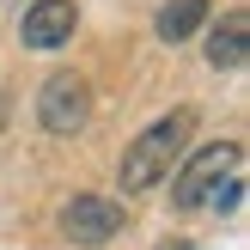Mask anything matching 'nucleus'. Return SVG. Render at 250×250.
Wrapping results in <instances>:
<instances>
[{
  "label": "nucleus",
  "instance_id": "1",
  "mask_svg": "<svg viewBox=\"0 0 250 250\" xmlns=\"http://www.w3.org/2000/svg\"><path fill=\"white\" fill-rule=\"evenodd\" d=\"M238 195H244V146H238V141L202 146V153L177 171V183H171V202H177L183 214H195V208L232 214V208H238Z\"/></svg>",
  "mask_w": 250,
  "mask_h": 250
},
{
  "label": "nucleus",
  "instance_id": "2",
  "mask_svg": "<svg viewBox=\"0 0 250 250\" xmlns=\"http://www.w3.org/2000/svg\"><path fill=\"white\" fill-rule=\"evenodd\" d=\"M189 134H195V110H189V104H177L171 116H159L146 134H134L128 153H122V165H116V171H122V189H128V195L159 189V183L171 177V165L183 159Z\"/></svg>",
  "mask_w": 250,
  "mask_h": 250
},
{
  "label": "nucleus",
  "instance_id": "3",
  "mask_svg": "<svg viewBox=\"0 0 250 250\" xmlns=\"http://www.w3.org/2000/svg\"><path fill=\"white\" fill-rule=\"evenodd\" d=\"M85 116H92V85H85V73L61 67L43 80V92H37V122H43L49 134H80Z\"/></svg>",
  "mask_w": 250,
  "mask_h": 250
},
{
  "label": "nucleus",
  "instance_id": "4",
  "mask_svg": "<svg viewBox=\"0 0 250 250\" xmlns=\"http://www.w3.org/2000/svg\"><path fill=\"white\" fill-rule=\"evenodd\" d=\"M122 232V202H110V195H73L67 208H61V238L67 244H110Z\"/></svg>",
  "mask_w": 250,
  "mask_h": 250
},
{
  "label": "nucleus",
  "instance_id": "5",
  "mask_svg": "<svg viewBox=\"0 0 250 250\" xmlns=\"http://www.w3.org/2000/svg\"><path fill=\"white\" fill-rule=\"evenodd\" d=\"M73 24H80V6H73V0H37V6H24V19H19V43L43 55V49L67 43Z\"/></svg>",
  "mask_w": 250,
  "mask_h": 250
},
{
  "label": "nucleus",
  "instance_id": "6",
  "mask_svg": "<svg viewBox=\"0 0 250 250\" xmlns=\"http://www.w3.org/2000/svg\"><path fill=\"white\" fill-rule=\"evenodd\" d=\"M244 55H250V12H226V19H214V31H208V67L238 73Z\"/></svg>",
  "mask_w": 250,
  "mask_h": 250
},
{
  "label": "nucleus",
  "instance_id": "7",
  "mask_svg": "<svg viewBox=\"0 0 250 250\" xmlns=\"http://www.w3.org/2000/svg\"><path fill=\"white\" fill-rule=\"evenodd\" d=\"M208 19H214L208 0H171V6L159 12V37H165V43H183V37H195Z\"/></svg>",
  "mask_w": 250,
  "mask_h": 250
},
{
  "label": "nucleus",
  "instance_id": "8",
  "mask_svg": "<svg viewBox=\"0 0 250 250\" xmlns=\"http://www.w3.org/2000/svg\"><path fill=\"white\" fill-rule=\"evenodd\" d=\"M159 250H195V244H159Z\"/></svg>",
  "mask_w": 250,
  "mask_h": 250
},
{
  "label": "nucleus",
  "instance_id": "9",
  "mask_svg": "<svg viewBox=\"0 0 250 250\" xmlns=\"http://www.w3.org/2000/svg\"><path fill=\"white\" fill-rule=\"evenodd\" d=\"M0 122H6V98H0Z\"/></svg>",
  "mask_w": 250,
  "mask_h": 250
}]
</instances>
